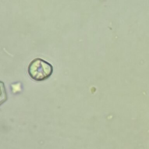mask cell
I'll list each match as a JSON object with an SVG mask.
<instances>
[{"label":"cell","mask_w":149,"mask_h":149,"mask_svg":"<svg viewBox=\"0 0 149 149\" xmlns=\"http://www.w3.org/2000/svg\"><path fill=\"white\" fill-rule=\"evenodd\" d=\"M27 72L32 79L41 81L51 76L53 72V67L48 62L37 58L30 63Z\"/></svg>","instance_id":"1"},{"label":"cell","mask_w":149,"mask_h":149,"mask_svg":"<svg viewBox=\"0 0 149 149\" xmlns=\"http://www.w3.org/2000/svg\"><path fill=\"white\" fill-rule=\"evenodd\" d=\"M7 100V94L4 84L0 81V105Z\"/></svg>","instance_id":"2"}]
</instances>
